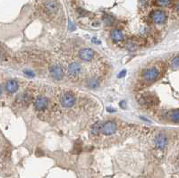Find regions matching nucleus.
I'll return each mask as SVG.
<instances>
[{"label":"nucleus","mask_w":179,"mask_h":178,"mask_svg":"<svg viewBox=\"0 0 179 178\" xmlns=\"http://www.w3.org/2000/svg\"><path fill=\"white\" fill-rule=\"evenodd\" d=\"M50 72H51V74H52L53 78L56 79V80L59 81V80H62L63 77H64V71L61 68V66H52V68L50 69Z\"/></svg>","instance_id":"obj_7"},{"label":"nucleus","mask_w":179,"mask_h":178,"mask_svg":"<svg viewBox=\"0 0 179 178\" xmlns=\"http://www.w3.org/2000/svg\"><path fill=\"white\" fill-rule=\"evenodd\" d=\"M18 88H19V84L14 80H10L5 84V90L9 93H14L15 91H17Z\"/></svg>","instance_id":"obj_9"},{"label":"nucleus","mask_w":179,"mask_h":178,"mask_svg":"<svg viewBox=\"0 0 179 178\" xmlns=\"http://www.w3.org/2000/svg\"><path fill=\"white\" fill-rule=\"evenodd\" d=\"M2 93V88H1V85H0V94Z\"/></svg>","instance_id":"obj_23"},{"label":"nucleus","mask_w":179,"mask_h":178,"mask_svg":"<svg viewBox=\"0 0 179 178\" xmlns=\"http://www.w3.org/2000/svg\"><path fill=\"white\" fill-rule=\"evenodd\" d=\"M75 29H76L75 25H74L73 23H72L71 21H69V30H70V31H74Z\"/></svg>","instance_id":"obj_19"},{"label":"nucleus","mask_w":179,"mask_h":178,"mask_svg":"<svg viewBox=\"0 0 179 178\" xmlns=\"http://www.w3.org/2000/svg\"><path fill=\"white\" fill-rule=\"evenodd\" d=\"M125 74H126V70H123V71H121L118 73L117 77H118V78H123V77L125 76Z\"/></svg>","instance_id":"obj_18"},{"label":"nucleus","mask_w":179,"mask_h":178,"mask_svg":"<svg viewBox=\"0 0 179 178\" xmlns=\"http://www.w3.org/2000/svg\"><path fill=\"white\" fill-rule=\"evenodd\" d=\"M79 56L82 61H91L94 57V51L91 48H83L80 51Z\"/></svg>","instance_id":"obj_5"},{"label":"nucleus","mask_w":179,"mask_h":178,"mask_svg":"<svg viewBox=\"0 0 179 178\" xmlns=\"http://www.w3.org/2000/svg\"><path fill=\"white\" fill-rule=\"evenodd\" d=\"M172 66L175 67V68H177L178 67V57H176L172 62Z\"/></svg>","instance_id":"obj_16"},{"label":"nucleus","mask_w":179,"mask_h":178,"mask_svg":"<svg viewBox=\"0 0 179 178\" xmlns=\"http://www.w3.org/2000/svg\"><path fill=\"white\" fill-rule=\"evenodd\" d=\"M81 72H82V66L76 62L72 63L68 66V73L71 76H75V75L79 74Z\"/></svg>","instance_id":"obj_10"},{"label":"nucleus","mask_w":179,"mask_h":178,"mask_svg":"<svg viewBox=\"0 0 179 178\" xmlns=\"http://www.w3.org/2000/svg\"><path fill=\"white\" fill-rule=\"evenodd\" d=\"M110 37H111L112 39H114L116 41H120L124 38V34L119 30H113L110 32Z\"/></svg>","instance_id":"obj_11"},{"label":"nucleus","mask_w":179,"mask_h":178,"mask_svg":"<svg viewBox=\"0 0 179 178\" xmlns=\"http://www.w3.org/2000/svg\"><path fill=\"white\" fill-rule=\"evenodd\" d=\"M171 119L174 121V122H176V123H178V118H179V110L177 108V109H175V110H173L172 112H171Z\"/></svg>","instance_id":"obj_12"},{"label":"nucleus","mask_w":179,"mask_h":178,"mask_svg":"<svg viewBox=\"0 0 179 178\" xmlns=\"http://www.w3.org/2000/svg\"><path fill=\"white\" fill-rule=\"evenodd\" d=\"M89 86L91 88H96L99 86V82L97 81V80H91V81L89 82Z\"/></svg>","instance_id":"obj_15"},{"label":"nucleus","mask_w":179,"mask_h":178,"mask_svg":"<svg viewBox=\"0 0 179 178\" xmlns=\"http://www.w3.org/2000/svg\"><path fill=\"white\" fill-rule=\"evenodd\" d=\"M154 143H155V145H156V147H157L158 149H163L168 145V138H167L165 135L160 134V135H159V136L156 137Z\"/></svg>","instance_id":"obj_8"},{"label":"nucleus","mask_w":179,"mask_h":178,"mask_svg":"<svg viewBox=\"0 0 179 178\" xmlns=\"http://www.w3.org/2000/svg\"><path fill=\"white\" fill-rule=\"evenodd\" d=\"M170 4V0H157V5L160 6H167Z\"/></svg>","instance_id":"obj_14"},{"label":"nucleus","mask_w":179,"mask_h":178,"mask_svg":"<svg viewBox=\"0 0 179 178\" xmlns=\"http://www.w3.org/2000/svg\"><path fill=\"white\" fill-rule=\"evenodd\" d=\"M24 73L27 75V76H30V77H34L35 76V73L32 71H30V70H25Z\"/></svg>","instance_id":"obj_17"},{"label":"nucleus","mask_w":179,"mask_h":178,"mask_svg":"<svg viewBox=\"0 0 179 178\" xmlns=\"http://www.w3.org/2000/svg\"><path fill=\"white\" fill-rule=\"evenodd\" d=\"M48 105V100L46 97H39L34 101V107L38 110H43Z\"/></svg>","instance_id":"obj_6"},{"label":"nucleus","mask_w":179,"mask_h":178,"mask_svg":"<svg viewBox=\"0 0 179 178\" xmlns=\"http://www.w3.org/2000/svg\"><path fill=\"white\" fill-rule=\"evenodd\" d=\"M91 41H92V42H94V43H96V44H98V45H99V44H100V41L98 38H93L91 39Z\"/></svg>","instance_id":"obj_21"},{"label":"nucleus","mask_w":179,"mask_h":178,"mask_svg":"<svg viewBox=\"0 0 179 178\" xmlns=\"http://www.w3.org/2000/svg\"><path fill=\"white\" fill-rule=\"evenodd\" d=\"M151 17H152V20L155 23H158V24H161V23H164L167 20V15H166V13L161 11V10H155L152 12L151 14Z\"/></svg>","instance_id":"obj_4"},{"label":"nucleus","mask_w":179,"mask_h":178,"mask_svg":"<svg viewBox=\"0 0 179 178\" xmlns=\"http://www.w3.org/2000/svg\"><path fill=\"white\" fill-rule=\"evenodd\" d=\"M117 126L115 122L113 121H107L104 124H100V132L105 135H112L116 132Z\"/></svg>","instance_id":"obj_2"},{"label":"nucleus","mask_w":179,"mask_h":178,"mask_svg":"<svg viewBox=\"0 0 179 178\" xmlns=\"http://www.w3.org/2000/svg\"><path fill=\"white\" fill-rule=\"evenodd\" d=\"M107 112L113 113V112H116V109H113V107H108L107 108Z\"/></svg>","instance_id":"obj_22"},{"label":"nucleus","mask_w":179,"mask_h":178,"mask_svg":"<svg viewBox=\"0 0 179 178\" xmlns=\"http://www.w3.org/2000/svg\"><path fill=\"white\" fill-rule=\"evenodd\" d=\"M75 101H76L75 96L69 92L63 94L60 99L61 105L64 107H72L75 104Z\"/></svg>","instance_id":"obj_3"},{"label":"nucleus","mask_w":179,"mask_h":178,"mask_svg":"<svg viewBox=\"0 0 179 178\" xmlns=\"http://www.w3.org/2000/svg\"><path fill=\"white\" fill-rule=\"evenodd\" d=\"M119 106L122 107V108H125V107H126V102H125V100H123V101H121V102L119 103Z\"/></svg>","instance_id":"obj_20"},{"label":"nucleus","mask_w":179,"mask_h":178,"mask_svg":"<svg viewBox=\"0 0 179 178\" xmlns=\"http://www.w3.org/2000/svg\"><path fill=\"white\" fill-rule=\"evenodd\" d=\"M100 123H97L96 124H94L91 128V134H98L100 133Z\"/></svg>","instance_id":"obj_13"},{"label":"nucleus","mask_w":179,"mask_h":178,"mask_svg":"<svg viewBox=\"0 0 179 178\" xmlns=\"http://www.w3.org/2000/svg\"><path fill=\"white\" fill-rule=\"evenodd\" d=\"M159 75V71L156 67H149L145 69L143 72V79L148 82H153L155 81Z\"/></svg>","instance_id":"obj_1"}]
</instances>
